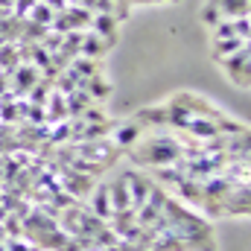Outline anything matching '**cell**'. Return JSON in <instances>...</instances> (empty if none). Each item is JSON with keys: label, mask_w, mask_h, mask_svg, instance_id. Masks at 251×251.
<instances>
[{"label": "cell", "mask_w": 251, "mask_h": 251, "mask_svg": "<svg viewBox=\"0 0 251 251\" xmlns=\"http://www.w3.org/2000/svg\"><path fill=\"white\" fill-rule=\"evenodd\" d=\"M126 155L137 167L167 170V167H176L178 161L187 158V146L170 134H155V137H140L131 149H126Z\"/></svg>", "instance_id": "1"}, {"label": "cell", "mask_w": 251, "mask_h": 251, "mask_svg": "<svg viewBox=\"0 0 251 251\" xmlns=\"http://www.w3.org/2000/svg\"><path fill=\"white\" fill-rule=\"evenodd\" d=\"M249 47H243L240 53H234V56H225V59H219V67L225 70V76L237 85V88H243V91H249Z\"/></svg>", "instance_id": "2"}, {"label": "cell", "mask_w": 251, "mask_h": 251, "mask_svg": "<svg viewBox=\"0 0 251 251\" xmlns=\"http://www.w3.org/2000/svg\"><path fill=\"white\" fill-rule=\"evenodd\" d=\"M213 29V38H249V18H228V21H219Z\"/></svg>", "instance_id": "3"}, {"label": "cell", "mask_w": 251, "mask_h": 251, "mask_svg": "<svg viewBox=\"0 0 251 251\" xmlns=\"http://www.w3.org/2000/svg\"><path fill=\"white\" fill-rule=\"evenodd\" d=\"M91 210L100 219L108 222V216H111V199H108V187L105 184H97V187L91 190Z\"/></svg>", "instance_id": "4"}, {"label": "cell", "mask_w": 251, "mask_h": 251, "mask_svg": "<svg viewBox=\"0 0 251 251\" xmlns=\"http://www.w3.org/2000/svg\"><path fill=\"white\" fill-rule=\"evenodd\" d=\"M243 47H249V38H219V41L213 44V59L219 62V59H225V56L240 53Z\"/></svg>", "instance_id": "5"}, {"label": "cell", "mask_w": 251, "mask_h": 251, "mask_svg": "<svg viewBox=\"0 0 251 251\" xmlns=\"http://www.w3.org/2000/svg\"><path fill=\"white\" fill-rule=\"evenodd\" d=\"M91 26L97 29V35H108L111 41H114V26H117V18H111V15H100V18H94L91 21Z\"/></svg>", "instance_id": "6"}, {"label": "cell", "mask_w": 251, "mask_h": 251, "mask_svg": "<svg viewBox=\"0 0 251 251\" xmlns=\"http://www.w3.org/2000/svg\"><path fill=\"white\" fill-rule=\"evenodd\" d=\"M35 76H38V70H35V67H21V70H18V85H15V94H26V91L35 85Z\"/></svg>", "instance_id": "7"}]
</instances>
